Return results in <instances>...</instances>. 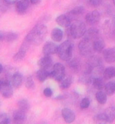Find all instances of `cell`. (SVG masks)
Here are the masks:
<instances>
[{"label": "cell", "mask_w": 115, "mask_h": 124, "mask_svg": "<svg viewBox=\"0 0 115 124\" xmlns=\"http://www.w3.org/2000/svg\"><path fill=\"white\" fill-rule=\"evenodd\" d=\"M113 25L115 28V15H114V18H113Z\"/></svg>", "instance_id": "cell-42"}, {"label": "cell", "mask_w": 115, "mask_h": 124, "mask_svg": "<svg viewBox=\"0 0 115 124\" xmlns=\"http://www.w3.org/2000/svg\"><path fill=\"white\" fill-rule=\"evenodd\" d=\"M2 70H3V66H2V65L1 64V63H0V74L2 73Z\"/></svg>", "instance_id": "cell-41"}, {"label": "cell", "mask_w": 115, "mask_h": 124, "mask_svg": "<svg viewBox=\"0 0 115 124\" xmlns=\"http://www.w3.org/2000/svg\"><path fill=\"white\" fill-rule=\"evenodd\" d=\"M73 49H74L73 43L69 40H65L59 46H58L57 55L59 57V59H61L63 61L68 62L69 60H70L72 59Z\"/></svg>", "instance_id": "cell-3"}, {"label": "cell", "mask_w": 115, "mask_h": 124, "mask_svg": "<svg viewBox=\"0 0 115 124\" xmlns=\"http://www.w3.org/2000/svg\"><path fill=\"white\" fill-rule=\"evenodd\" d=\"M62 116L65 122L67 123H73L76 119L74 111L68 108H65L62 110Z\"/></svg>", "instance_id": "cell-11"}, {"label": "cell", "mask_w": 115, "mask_h": 124, "mask_svg": "<svg viewBox=\"0 0 115 124\" xmlns=\"http://www.w3.org/2000/svg\"><path fill=\"white\" fill-rule=\"evenodd\" d=\"M63 31L59 28H54L50 33V37L54 42H61L63 38Z\"/></svg>", "instance_id": "cell-21"}, {"label": "cell", "mask_w": 115, "mask_h": 124, "mask_svg": "<svg viewBox=\"0 0 115 124\" xmlns=\"http://www.w3.org/2000/svg\"><path fill=\"white\" fill-rule=\"evenodd\" d=\"M0 85H1V81H0Z\"/></svg>", "instance_id": "cell-44"}, {"label": "cell", "mask_w": 115, "mask_h": 124, "mask_svg": "<svg viewBox=\"0 0 115 124\" xmlns=\"http://www.w3.org/2000/svg\"><path fill=\"white\" fill-rule=\"evenodd\" d=\"M43 95L46 96V97H50L51 96L53 95V91L50 88L47 87V88H45L44 90H43Z\"/></svg>", "instance_id": "cell-37"}, {"label": "cell", "mask_w": 115, "mask_h": 124, "mask_svg": "<svg viewBox=\"0 0 115 124\" xmlns=\"http://www.w3.org/2000/svg\"><path fill=\"white\" fill-rule=\"evenodd\" d=\"M58 50V45L54 44V42L48 41L45 43L43 47V53L46 56H50L52 55L57 53Z\"/></svg>", "instance_id": "cell-8"}, {"label": "cell", "mask_w": 115, "mask_h": 124, "mask_svg": "<svg viewBox=\"0 0 115 124\" xmlns=\"http://www.w3.org/2000/svg\"><path fill=\"white\" fill-rule=\"evenodd\" d=\"M56 22L58 25L63 28H67L71 25L72 21L67 14H61L56 17Z\"/></svg>", "instance_id": "cell-18"}, {"label": "cell", "mask_w": 115, "mask_h": 124, "mask_svg": "<svg viewBox=\"0 0 115 124\" xmlns=\"http://www.w3.org/2000/svg\"><path fill=\"white\" fill-rule=\"evenodd\" d=\"M1 81V85H0V93L4 98L8 99L10 98L13 96V86L11 85L10 81L8 79L0 80Z\"/></svg>", "instance_id": "cell-6"}, {"label": "cell", "mask_w": 115, "mask_h": 124, "mask_svg": "<svg viewBox=\"0 0 115 124\" xmlns=\"http://www.w3.org/2000/svg\"><path fill=\"white\" fill-rule=\"evenodd\" d=\"M101 62H102V60L101 58L98 55H91L89 56L88 59H87L86 65L87 66H89L93 70L94 68H96V67H99L101 66Z\"/></svg>", "instance_id": "cell-17"}, {"label": "cell", "mask_w": 115, "mask_h": 124, "mask_svg": "<svg viewBox=\"0 0 115 124\" xmlns=\"http://www.w3.org/2000/svg\"><path fill=\"white\" fill-rule=\"evenodd\" d=\"M17 38H18V35L16 32H7V34H5V39L9 43H12V42L15 41Z\"/></svg>", "instance_id": "cell-31"}, {"label": "cell", "mask_w": 115, "mask_h": 124, "mask_svg": "<svg viewBox=\"0 0 115 124\" xmlns=\"http://www.w3.org/2000/svg\"><path fill=\"white\" fill-rule=\"evenodd\" d=\"M54 81H61L65 77V68L62 63H55L50 70V76Z\"/></svg>", "instance_id": "cell-4"}, {"label": "cell", "mask_w": 115, "mask_h": 124, "mask_svg": "<svg viewBox=\"0 0 115 124\" xmlns=\"http://www.w3.org/2000/svg\"><path fill=\"white\" fill-rule=\"evenodd\" d=\"M86 30L85 23L83 22H77L71 23V25L66 28L65 34L69 39H79L84 37Z\"/></svg>", "instance_id": "cell-2"}, {"label": "cell", "mask_w": 115, "mask_h": 124, "mask_svg": "<svg viewBox=\"0 0 115 124\" xmlns=\"http://www.w3.org/2000/svg\"><path fill=\"white\" fill-rule=\"evenodd\" d=\"M69 67L71 69V70L74 72H77L79 70V69L80 67V61L78 59H71L70 60H69Z\"/></svg>", "instance_id": "cell-26"}, {"label": "cell", "mask_w": 115, "mask_h": 124, "mask_svg": "<svg viewBox=\"0 0 115 124\" xmlns=\"http://www.w3.org/2000/svg\"><path fill=\"white\" fill-rule=\"evenodd\" d=\"M29 45H30V44H29L26 40L23 42V44H22V46H21L19 51H18L15 54V55L14 56V61H17V62L21 61V60H22L24 58H25L26 52H27V50H28L29 47Z\"/></svg>", "instance_id": "cell-9"}, {"label": "cell", "mask_w": 115, "mask_h": 124, "mask_svg": "<svg viewBox=\"0 0 115 124\" xmlns=\"http://www.w3.org/2000/svg\"><path fill=\"white\" fill-rule=\"evenodd\" d=\"M2 1L7 5H12V4L16 3V2H17V0H2Z\"/></svg>", "instance_id": "cell-38"}, {"label": "cell", "mask_w": 115, "mask_h": 124, "mask_svg": "<svg viewBox=\"0 0 115 124\" xmlns=\"http://www.w3.org/2000/svg\"><path fill=\"white\" fill-rule=\"evenodd\" d=\"M25 85L28 89H33L35 87V82H34V80H33V78L32 76H29L28 78H26V81H25Z\"/></svg>", "instance_id": "cell-34"}, {"label": "cell", "mask_w": 115, "mask_h": 124, "mask_svg": "<svg viewBox=\"0 0 115 124\" xmlns=\"http://www.w3.org/2000/svg\"><path fill=\"white\" fill-rule=\"evenodd\" d=\"M72 81V79L71 77H66V78L65 77L61 81H59L60 82V88L62 89H69L71 85Z\"/></svg>", "instance_id": "cell-30"}, {"label": "cell", "mask_w": 115, "mask_h": 124, "mask_svg": "<svg viewBox=\"0 0 115 124\" xmlns=\"http://www.w3.org/2000/svg\"><path fill=\"white\" fill-rule=\"evenodd\" d=\"M105 93L108 96H112L115 93V82L114 81H109L104 85Z\"/></svg>", "instance_id": "cell-27"}, {"label": "cell", "mask_w": 115, "mask_h": 124, "mask_svg": "<svg viewBox=\"0 0 115 124\" xmlns=\"http://www.w3.org/2000/svg\"><path fill=\"white\" fill-rule=\"evenodd\" d=\"M95 99L99 104H100L102 105L105 104L107 103V94L102 90H99V91L95 93Z\"/></svg>", "instance_id": "cell-28"}, {"label": "cell", "mask_w": 115, "mask_h": 124, "mask_svg": "<svg viewBox=\"0 0 115 124\" xmlns=\"http://www.w3.org/2000/svg\"><path fill=\"white\" fill-rule=\"evenodd\" d=\"M103 78L105 80H110L115 77V67L114 66H109L103 70Z\"/></svg>", "instance_id": "cell-24"}, {"label": "cell", "mask_w": 115, "mask_h": 124, "mask_svg": "<svg viewBox=\"0 0 115 124\" xmlns=\"http://www.w3.org/2000/svg\"><path fill=\"white\" fill-rule=\"evenodd\" d=\"M94 120H95V123L96 124H104V123H106V121H105V119H104L102 113H100V114L97 115L96 116H95Z\"/></svg>", "instance_id": "cell-36"}, {"label": "cell", "mask_w": 115, "mask_h": 124, "mask_svg": "<svg viewBox=\"0 0 115 124\" xmlns=\"http://www.w3.org/2000/svg\"><path fill=\"white\" fill-rule=\"evenodd\" d=\"M92 85L94 86V88L98 90L102 89L105 85L104 80L100 78H98V77L93 78L92 79Z\"/></svg>", "instance_id": "cell-25"}, {"label": "cell", "mask_w": 115, "mask_h": 124, "mask_svg": "<svg viewBox=\"0 0 115 124\" xmlns=\"http://www.w3.org/2000/svg\"><path fill=\"white\" fill-rule=\"evenodd\" d=\"M29 1L32 5H38L41 2V0H29Z\"/></svg>", "instance_id": "cell-39"}, {"label": "cell", "mask_w": 115, "mask_h": 124, "mask_svg": "<svg viewBox=\"0 0 115 124\" xmlns=\"http://www.w3.org/2000/svg\"><path fill=\"white\" fill-rule=\"evenodd\" d=\"M47 34V28L46 25L39 24L36 25L28 35L26 36L25 40H26L30 44H40L43 42L45 37Z\"/></svg>", "instance_id": "cell-1"}, {"label": "cell", "mask_w": 115, "mask_h": 124, "mask_svg": "<svg viewBox=\"0 0 115 124\" xmlns=\"http://www.w3.org/2000/svg\"><path fill=\"white\" fill-rule=\"evenodd\" d=\"M4 39H5V33L2 30H0V41H2Z\"/></svg>", "instance_id": "cell-40"}, {"label": "cell", "mask_w": 115, "mask_h": 124, "mask_svg": "<svg viewBox=\"0 0 115 124\" xmlns=\"http://www.w3.org/2000/svg\"><path fill=\"white\" fill-rule=\"evenodd\" d=\"M29 0H18L16 2V11L19 14H24L26 13L29 7Z\"/></svg>", "instance_id": "cell-16"}, {"label": "cell", "mask_w": 115, "mask_h": 124, "mask_svg": "<svg viewBox=\"0 0 115 124\" xmlns=\"http://www.w3.org/2000/svg\"><path fill=\"white\" fill-rule=\"evenodd\" d=\"M102 115H103L106 123H113L115 119V106H111L107 108L105 111L102 112Z\"/></svg>", "instance_id": "cell-14"}, {"label": "cell", "mask_w": 115, "mask_h": 124, "mask_svg": "<svg viewBox=\"0 0 115 124\" xmlns=\"http://www.w3.org/2000/svg\"><path fill=\"white\" fill-rule=\"evenodd\" d=\"M26 112L22 110L17 109L14 111L13 114V123L14 124H23L26 118Z\"/></svg>", "instance_id": "cell-15"}, {"label": "cell", "mask_w": 115, "mask_h": 124, "mask_svg": "<svg viewBox=\"0 0 115 124\" xmlns=\"http://www.w3.org/2000/svg\"><path fill=\"white\" fill-rule=\"evenodd\" d=\"M99 29L92 27V28H90L89 29L86 30V32L84 35V38L87 39V40L94 41L97 38H99Z\"/></svg>", "instance_id": "cell-20"}, {"label": "cell", "mask_w": 115, "mask_h": 124, "mask_svg": "<svg viewBox=\"0 0 115 124\" xmlns=\"http://www.w3.org/2000/svg\"><path fill=\"white\" fill-rule=\"evenodd\" d=\"M78 50L82 56L89 57L92 55L93 50V41L84 38L78 44Z\"/></svg>", "instance_id": "cell-5"}, {"label": "cell", "mask_w": 115, "mask_h": 124, "mask_svg": "<svg viewBox=\"0 0 115 124\" xmlns=\"http://www.w3.org/2000/svg\"><path fill=\"white\" fill-rule=\"evenodd\" d=\"M50 76V71L47 70L40 69L36 72V78L40 82H43L44 81L47 79V78Z\"/></svg>", "instance_id": "cell-23"}, {"label": "cell", "mask_w": 115, "mask_h": 124, "mask_svg": "<svg viewBox=\"0 0 115 124\" xmlns=\"http://www.w3.org/2000/svg\"><path fill=\"white\" fill-rule=\"evenodd\" d=\"M84 11H85V8L83 6H78V7H76L75 8H73L72 10L69 11L67 15L71 21L72 19L77 20L78 17H80L84 13Z\"/></svg>", "instance_id": "cell-13"}, {"label": "cell", "mask_w": 115, "mask_h": 124, "mask_svg": "<svg viewBox=\"0 0 115 124\" xmlns=\"http://www.w3.org/2000/svg\"><path fill=\"white\" fill-rule=\"evenodd\" d=\"M102 55L105 61L107 63H114L115 62V47H110L103 50Z\"/></svg>", "instance_id": "cell-12"}, {"label": "cell", "mask_w": 115, "mask_h": 124, "mask_svg": "<svg viewBox=\"0 0 115 124\" xmlns=\"http://www.w3.org/2000/svg\"><path fill=\"white\" fill-rule=\"evenodd\" d=\"M38 66L40 69L47 70H50L53 66V60L50 56H43L38 61Z\"/></svg>", "instance_id": "cell-10"}, {"label": "cell", "mask_w": 115, "mask_h": 124, "mask_svg": "<svg viewBox=\"0 0 115 124\" xmlns=\"http://www.w3.org/2000/svg\"><path fill=\"white\" fill-rule=\"evenodd\" d=\"M0 124H10V119L7 114H0Z\"/></svg>", "instance_id": "cell-32"}, {"label": "cell", "mask_w": 115, "mask_h": 124, "mask_svg": "<svg viewBox=\"0 0 115 124\" xmlns=\"http://www.w3.org/2000/svg\"><path fill=\"white\" fill-rule=\"evenodd\" d=\"M17 107L19 110L27 112L29 109V103L26 99H22L17 102Z\"/></svg>", "instance_id": "cell-29"}, {"label": "cell", "mask_w": 115, "mask_h": 124, "mask_svg": "<svg viewBox=\"0 0 115 124\" xmlns=\"http://www.w3.org/2000/svg\"><path fill=\"white\" fill-rule=\"evenodd\" d=\"M105 48V43L103 40L100 38H97L93 41V50L97 53H102Z\"/></svg>", "instance_id": "cell-22"}, {"label": "cell", "mask_w": 115, "mask_h": 124, "mask_svg": "<svg viewBox=\"0 0 115 124\" xmlns=\"http://www.w3.org/2000/svg\"><path fill=\"white\" fill-rule=\"evenodd\" d=\"M90 106V100L87 97H84L81 100L80 103V107L81 109H87Z\"/></svg>", "instance_id": "cell-35"}, {"label": "cell", "mask_w": 115, "mask_h": 124, "mask_svg": "<svg viewBox=\"0 0 115 124\" xmlns=\"http://www.w3.org/2000/svg\"><path fill=\"white\" fill-rule=\"evenodd\" d=\"M113 2H114V6H115V0H113Z\"/></svg>", "instance_id": "cell-43"}, {"label": "cell", "mask_w": 115, "mask_h": 124, "mask_svg": "<svg viewBox=\"0 0 115 124\" xmlns=\"http://www.w3.org/2000/svg\"><path fill=\"white\" fill-rule=\"evenodd\" d=\"M10 81V84H11V85L13 86V88H16V89L20 88L23 82V77H22V74L18 73V72L14 73L13 75H12Z\"/></svg>", "instance_id": "cell-19"}, {"label": "cell", "mask_w": 115, "mask_h": 124, "mask_svg": "<svg viewBox=\"0 0 115 124\" xmlns=\"http://www.w3.org/2000/svg\"><path fill=\"white\" fill-rule=\"evenodd\" d=\"M102 2V0H87V3L90 7L96 8L99 7V6H101Z\"/></svg>", "instance_id": "cell-33"}, {"label": "cell", "mask_w": 115, "mask_h": 124, "mask_svg": "<svg viewBox=\"0 0 115 124\" xmlns=\"http://www.w3.org/2000/svg\"><path fill=\"white\" fill-rule=\"evenodd\" d=\"M101 14L98 10H92L88 12L85 16L86 23L90 25H95L100 22Z\"/></svg>", "instance_id": "cell-7"}]
</instances>
